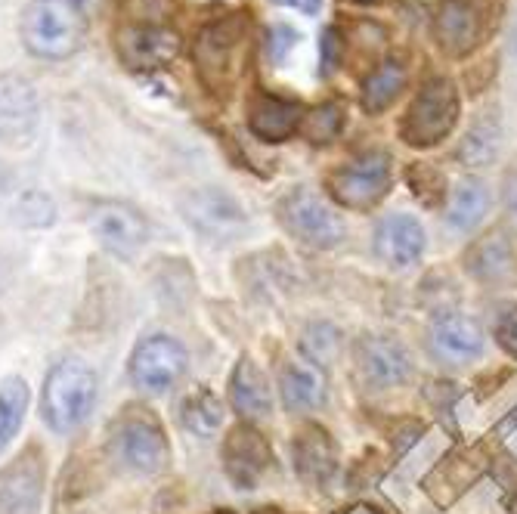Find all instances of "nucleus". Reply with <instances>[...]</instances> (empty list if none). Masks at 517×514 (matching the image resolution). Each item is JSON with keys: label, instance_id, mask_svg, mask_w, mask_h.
<instances>
[{"label": "nucleus", "instance_id": "6ab92c4d", "mask_svg": "<svg viewBox=\"0 0 517 514\" xmlns=\"http://www.w3.org/2000/svg\"><path fill=\"white\" fill-rule=\"evenodd\" d=\"M41 118L38 90L22 75H0V140L22 143L35 134Z\"/></svg>", "mask_w": 517, "mask_h": 514}, {"label": "nucleus", "instance_id": "e433bc0d", "mask_svg": "<svg viewBox=\"0 0 517 514\" xmlns=\"http://www.w3.org/2000/svg\"><path fill=\"white\" fill-rule=\"evenodd\" d=\"M422 434H425V425H422V422H415V419L400 422V428H397V434H394V449H397V456H403L409 446H415Z\"/></svg>", "mask_w": 517, "mask_h": 514}, {"label": "nucleus", "instance_id": "a211bd4d", "mask_svg": "<svg viewBox=\"0 0 517 514\" xmlns=\"http://www.w3.org/2000/svg\"><path fill=\"white\" fill-rule=\"evenodd\" d=\"M292 459H295V474L307 487H316V490L332 487V480L338 477V443L316 422H307L295 434Z\"/></svg>", "mask_w": 517, "mask_h": 514}, {"label": "nucleus", "instance_id": "aec40b11", "mask_svg": "<svg viewBox=\"0 0 517 514\" xmlns=\"http://www.w3.org/2000/svg\"><path fill=\"white\" fill-rule=\"evenodd\" d=\"M304 106L285 96L261 93L248 106V131L264 143H285L301 131Z\"/></svg>", "mask_w": 517, "mask_h": 514}, {"label": "nucleus", "instance_id": "2eb2a0df", "mask_svg": "<svg viewBox=\"0 0 517 514\" xmlns=\"http://www.w3.org/2000/svg\"><path fill=\"white\" fill-rule=\"evenodd\" d=\"M180 53V35L161 22H134L118 31V56L137 72L165 69Z\"/></svg>", "mask_w": 517, "mask_h": 514}, {"label": "nucleus", "instance_id": "79ce46f5", "mask_svg": "<svg viewBox=\"0 0 517 514\" xmlns=\"http://www.w3.org/2000/svg\"><path fill=\"white\" fill-rule=\"evenodd\" d=\"M353 4H378V0H353Z\"/></svg>", "mask_w": 517, "mask_h": 514}, {"label": "nucleus", "instance_id": "9b49d317", "mask_svg": "<svg viewBox=\"0 0 517 514\" xmlns=\"http://www.w3.org/2000/svg\"><path fill=\"white\" fill-rule=\"evenodd\" d=\"M273 462H276L273 446L257 431V425L239 422L226 431L223 446H220V465H223L226 480H230L236 490L261 487V480L270 474Z\"/></svg>", "mask_w": 517, "mask_h": 514}, {"label": "nucleus", "instance_id": "423d86ee", "mask_svg": "<svg viewBox=\"0 0 517 514\" xmlns=\"http://www.w3.org/2000/svg\"><path fill=\"white\" fill-rule=\"evenodd\" d=\"M459 90L449 78H431L415 93L400 118V140L412 149H431L443 143L459 124Z\"/></svg>", "mask_w": 517, "mask_h": 514}, {"label": "nucleus", "instance_id": "9d476101", "mask_svg": "<svg viewBox=\"0 0 517 514\" xmlns=\"http://www.w3.org/2000/svg\"><path fill=\"white\" fill-rule=\"evenodd\" d=\"M177 208L192 230L208 239H217V242H233L248 227L245 208L230 196V192H223L217 186L186 189Z\"/></svg>", "mask_w": 517, "mask_h": 514}, {"label": "nucleus", "instance_id": "bb28decb", "mask_svg": "<svg viewBox=\"0 0 517 514\" xmlns=\"http://www.w3.org/2000/svg\"><path fill=\"white\" fill-rule=\"evenodd\" d=\"M28 400H31V391L22 375H7L0 381V456H4L7 446L19 437L25 425Z\"/></svg>", "mask_w": 517, "mask_h": 514}, {"label": "nucleus", "instance_id": "473e14b6", "mask_svg": "<svg viewBox=\"0 0 517 514\" xmlns=\"http://www.w3.org/2000/svg\"><path fill=\"white\" fill-rule=\"evenodd\" d=\"M493 335L508 357L517 360V304L514 301H505L493 310Z\"/></svg>", "mask_w": 517, "mask_h": 514}, {"label": "nucleus", "instance_id": "f3484780", "mask_svg": "<svg viewBox=\"0 0 517 514\" xmlns=\"http://www.w3.org/2000/svg\"><path fill=\"white\" fill-rule=\"evenodd\" d=\"M428 341L434 357L449 366H468L487 350V335H483L480 323L462 313H440L431 323Z\"/></svg>", "mask_w": 517, "mask_h": 514}, {"label": "nucleus", "instance_id": "39448f33", "mask_svg": "<svg viewBox=\"0 0 517 514\" xmlns=\"http://www.w3.org/2000/svg\"><path fill=\"white\" fill-rule=\"evenodd\" d=\"M248 31H251V19L245 13L223 16L199 31L192 59H196V75L202 78L208 90L226 93L233 87L242 69L239 62H242Z\"/></svg>", "mask_w": 517, "mask_h": 514}, {"label": "nucleus", "instance_id": "72a5a7b5", "mask_svg": "<svg viewBox=\"0 0 517 514\" xmlns=\"http://www.w3.org/2000/svg\"><path fill=\"white\" fill-rule=\"evenodd\" d=\"M298 41H301V35L292 25H282V22L273 25L270 35H267V56H270L273 66H282V62L288 59V53L298 47Z\"/></svg>", "mask_w": 517, "mask_h": 514}, {"label": "nucleus", "instance_id": "4be33fe9", "mask_svg": "<svg viewBox=\"0 0 517 514\" xmlns=\"http://www.w3.org/2000/svg\"><path fill=\"white\" fill-rule=\"evenodd\" d=\"M279 397H282V406L288 412H310V409H319L329 397V388H326V375H322L319 366H313L310 360L304 357H295V360H285L279 366Z\"/></svg>", "mask_w": 517, "mask_h": 514}, {"label": "nucleus", "instance_id": "cd10ccee", "mask_svg": "<svg viewBox=\"0 0 517 514\" xmlns=\"http://www.w3.org/2000/svg\"><path fill=\"white\" fill-rule=\"evenodd\" d=\"M499 134V118H493V112L477 118L459 146V162L468 168H487L499 152Z\"/></svg>", "mask_w": 517, "mask_h": 514}, {"label": "nucleus", "instance_id": "6e6552de", "mask_svg": "<svg viewBox=\"0 0 517 514\" xmlns=\"http://www.w3.org/2000/svg\"><path fill=\"white\" fill-rule=\"evenodd\" d=\"M276 217L288 236H295L298 242L319 248V251H329V248L341 245V239H344L341 217L322 202V196L310 186L288 189L276 205Z\"/></svg>", "mask_w": 517, "mask_h": 514}, {"label": "nucleus", "instance_id": "7ed1b4c3", "mask_svg": "<svg viewBox=\"0 0 517 514\" xmlns=\"http://www.w3.org/2000/svg\"><path fill=\"white\" fill-rule=\"evenodd\" d=\"M109 453L112 459L143 477H155L171 465V443L161 422L149 409L127 406L109 425Z\"/></svg>", "mask_w": 517, "mask_h": 514}, {"label": "nucleus", "instance_id": "f03ea898", "mask_svg": "<svg viewBox=\"0 0 517 514\" xmlns=\"http://www.w3.org/2000/svg\"><path fill=\"white\" fill-rule=\"evenodd\" d=\"M100 381L96 372L84 360H62L56 363L41 391V419L53 434H72L78 431L96 406Z\"/></svg>", "mask_w": 517, "mask_h": 514}, {"label": "nucleus", "instance_id": "c85d7f7f", "mask_svg": "<svg viewBox=\"0 0 517 514\" xmlns=\"http://www.w3.org/2000/svg\"><path fill=\"white\" fill-rule=\"evenodd\" d=\"M341 332L332 323H310L304 329L301 347H304V360H310L313 366H332L341 353Z\"/></svg>", "mask_w": 517, "mask_h": 514}, {"label": "nucleus", "instance_id": "c756f323", "mask_svg": "<svg viewBox=\"0 0 517 514\" xmlns=\"http://www.w3.org/2000/svg\"><path fill=\"white\" fill-rule=\"evenodd\" d=\"M13 223L25 230H44L56 223V205L47 192L41 189H25L13 205Z\"/></svg>", "mask_w": 517, "mask_h": 514}, {"label": "nucleus", "instance_id": "1a4fd4ad", "mask_svg": "<svg viewBox=\"0 0 517 514\" xmlns=\"http://www.w3.org/2000/svg\"><path fill=\"white\" fill-rule=\"evenodd\" d=\"M186 366H189L186 347L174 335L152 332L137 341L131 363H127V375H131V384L137 391L158 397V394H168L186 375Z\"/></svg>", "mask_w": 517, "mask_h": 514}, {"label": "nucleus", "instance_id": "c03bdc74", "mask_svg": "<svg viewBox=\"0 0 517 514\" xmlns=\"http://www.w3.org/2000/svg\"><path fill=\"white\" fill-rule=\"evenodd\" d=\"M282 4H295V0H282Z\"/></svg>", "mask_w": 517, "mask_h": 514}, {"label": "nucleus", "instance_id": "ddd939ff", "mask_svg": "<svg viewBox=\"0 0 517 514\" xmlns=\"http://www.w3.org/2000/svg\"><path fill=\"white\" fill-rule=\"evenodd\" d=\"M87 230L115 257H134L149 239L146 217L134 205L118 202V199H106V202L90 205Z\"/></svg>", "mask_w": 517, "mask_h": 514}, {"label": "nucleus", "instance_id": "5701e85b", "mask_svg": "<svg viewBox=\"0 0 517 514\" xmlns=\"http://www.w3.org/2000/svg\"><path fill=\"white\" fill-rule=\"evenodd\" d=\"M406 81H409V66L403 56H384L378 66L369 72V78L363 81V112L366 115H381L391 109L400 93L406 90Z\"/></svg>", "mask_w": 517, "mask_h": 514}, {"label": "nucleus", "instance_id": "f704fd0d", "mask_svg": "<svg viewBox=\"0 0 517 514\" xmlns=\"http://www.w3.org/2000/svg\"><path fill=\"white\" fill-rule=\"evenodd\" d=\"M347 53V44L341 41V31L332 25L322 31V44H319V56H322V75H335L341 69V59Z\"/></svg>", "mask_w": 517, "mask_h": 514}, {"label": "nucleus", "instance_id": "4c0bfd02", "mask_svg": "<svg viewBox=\"0 0 517 514\" xmlns=\"http://www.w3.org/2000/svg\"><path fill=\"white\" fill-rule=\"evenodd\" d=\"M505 208H508L511 220L517 223V171H511L505 180Z\"/></svg>", "mask_w": 517, "mask_h": 514}, {"label": "nucleus", "instance_id": "2f4dec72", "mask_svg": "<svg viewBox=\"0 0 517 514\" xmlns=\"http://www.w3.org/2000/svg\"><path fill=\"white\" fill-rule=\"evenodd\" d=\"M406 183L412 189V196L425 208H440L446 202V177L440 174V168H434L428 162L409 165L406 168Z\"/></svg>", "mask_w": 517, "mask_h": 514}, {"label": "nucleus", "instance_id": "dca6fc26", "mask_svg": "<svg viewBox=\"0 0 517 514\" xmlns=\"http://www.w3.org/2000/svg\"><path fill=\"white\" fill-rule=\"evenodd\" d=\"M428 248V236L422 220L415 214L397 211V214H384L375 227L372 236V251L381 264L391 270H409L422 261V254Z\"/></svg>", "mask_w": 517, "mask_h": 514}, {"label": "nucleus", "instance_id": "a19ab883", "mask_svg": "<svg viewBox=\"0 0 517 514\" xmlns=\"http://www.w3.org/2000/svg\"><path fill=\"white\" fill-rule=\"evenodd\" d=\"M508 511H511V514H517V490H514V496L508 499Z\"/></svg>", "mask_w": 517, "mask_h": 514}, {"label": "nucleus", "instance_id": "a878e982", "mask_svg": "<svg viewBox=\"0 0 517 514\" xmlns=\"http://www.w3.org/2000/svg\"><path fill=\"white\" fill-rule=\"evenodd\" d=\"M490 208V189L477 177H462L452 189V202L446 211V223L459 233H471L480 227V220L487 217Z\"/></svg>", "mask_w": 517, "mask_h": 514}, {"label": "nucleus", "instance_id": "58836bf2", "mask_svg": "<svg viewBox=\"0 0 517 514\" xmlns=\"http://www.w3.org/2000/svg\"><path fill=\"white\" fill-rule=\"evenodd\" d=\"M499 434H502V440L517 443V409H511L508 419H502V422H499Z\"/></svg>", "mask_w": 517, "mask_h": 514}, {"label": "nucleus", "instance_id": "412c9836", "mask_svg": "<svg viewBox=\"0 0 517 514\" xmlns=\"http://www.w3.org/2000/svg\"><path fill=\"white\" fill-rule=\"evenodd\" d=\"M230 406L242 422L254 425L264 422L273 412V388L264 369L257 366L251 357H239L233 375H230Z\"/></svg>", "mask_w": 517, "mask_h": 514}, {"label": "nucleus", "instance_id": "393cba45", "mask_svg": "<svg viewBox=\"0 0 517 514\" xmlns=\"http://www.w3.org/2000/svg\"><path fill=\"white\" fill-rule=\"evenodd\" d=\"M223 400L199 384V388H192L183 400H180V425L192 434V437H202V440H211L223 431Z\"/></svg>", "mask_w": 517, "mask_h": 514}, {"label": "nucleus", "instance_id": "20e7f679", "mask_svg": "<svg viewBox=\"0 0 517 514\" xmlns=\"http://www.w3.org/2000/svg\"><path fill=\"white\" fill-rule=\"evenodd\" d=\"M502 13L505 0H440L431 19L434 41L446 56L465 59L496 35Z\"/></svg>", "mask_w": 517, "mask_h": 514}, {"label": "nucleus", "instance_id": "c9c22d12", "mask_svg": "<svg viewBox=\"0 0 517 514\" xmlns=\"http://www.w3.org/2000/svg\"><path fill=\"white\" fill-rule=\"evenodd\" d=\"M456 397H459L456 384H446V381L428 384V400L434 403V409H437V415H440L443 422L452 419V406H456Z\"/></svg>", "mask_w": 517, "mask_h": 514}, {"label": "nucleus", "instance_id": "f257e3e1", "mask_svg": "<svg viewBox=\"0 0 517 514\" xmlns=\"http://www.w3.org/2000/svg\"><path fill=\"white\" fill-rule=\"evenodd\" d=\"M87 38L84 0H31L22 13V44L38 59H69Z\"/></svg>", "mask_w": 517, "mask_h": 514}, {"label": "nucleus", "instance_id": "7c9ffc66", "mask_svg": "<svg viewBox=\"0 0 517 514\" xmlns=\"http://www.w3.org/2000/svg\"><path fill=\"white\" fill-rule=\"evenodd\" d=\"M341 127H344V109L338 103H322V106L304 112L301 134L313 146H326L341 134Z\"/></svg>", "mask_w": 517, "mask_h": 514}, {"label": "nucleus", "instance_id": "ea45409f", "mask_svg": "<svg viewBox=\"0 0 517 514\" xmlns=\"http://www.w3.org/2000/svg\"><path fill=\"white\" fill-rule=\"evenodd\" d=\"M295 4L307 13V16H313L316 10H319V4H322V0H295Z\"/></svg>", "mask_w": 517, "mask_h": 514}, {"label": "nucleus", "instance_id": "0eeeda50", "mask_svg": "<svg viewBox=\"0 0 517 514\" xmlns=\"http://www.w3.org/2000/svg\"><path fill=\"white\" fill-rule=\"evenodd\" d=\"M391 180H394L391 155L375 149L332 168L326 174V192L335 205L347 211H372L387 196Z\"/></svg>", "mask_w": 517, "mask_h": 514}, {"label": "nucleus", "instance_id": "f8f14e48", "mask_svg": "<svg viewBox=\"0 0 517 514\" xmlns=\"http://www.w3.org/2000/svg\"><path fill=\"white\" fill-rule=\"evenodd\" d=\"M47 493V462L38 443L0 468V514H38Z\"/></svg>", "mask_w": 517, "mask_h": 514}, {"label": "nucleus", "instance_id": "37998d69", "mask_svg": "<svg viewBox=\"0 0 517 514\" xmlns=\"http://www.w3.org/2000/svg\"><path fill=\"white\" fill-rule=\"evenodd\" d=\"M211 514H233V511H226V508H220V511H211Z\"/></svg>", "mask_w": 517, "mask_h": 514}, {"label": "nucleus", "instance_id": "4468645a", "mask_svg": "<svg viewBox=\"0 0 517 514\" xmlns=\"http://www.w3.org/2000/svg\"><path fill=\"white\" fill-rule=\"evenodd\" d=\"M353 360H357L360 378L372 391L403 388L412 378V357L406 347L391 335H363L353 344Z\"/></svg>", "mask_w": 517, "mask_h": 514}, {"label": "nucleus", "instance_id": "b1692460", "mask_svg": "<svg viewBox=\"0 0 517 514\" xmlns=\"http://www.w3.org/2000/svg\"><path fill=\"white\" fill-rule=\"evenodd\" d=\"M465 267L474 279L480 282H502L514 270V251L505 233H487L477 239L468 254H465Z\"/></svg>", "mask_w": 517, "mask_h": 514}]
</instances>
